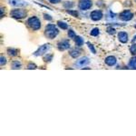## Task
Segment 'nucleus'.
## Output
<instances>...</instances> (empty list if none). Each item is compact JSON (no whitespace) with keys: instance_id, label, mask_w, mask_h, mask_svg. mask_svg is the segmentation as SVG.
Here are the masks:
<instances>
[{"instance_id":"2f4dec72","label":"nucleus","mask_w":136,"mask_h":136,"mask_svg":"<svg viewBox=\"0 0 136 136\" xmlns=\"http://www.w3.org/2000/svg\"><path fill=\"white\" fill-rule=\"evenodd\" d=\"M134 27H135V28H136V26H134Z\"/></svg>"},{"instance_id":"20e7f679","label":"nucleus","mask_w":136,"mask_h":136,"mask_svg":"<svg viewBox=\"0 0 136 136\" xmlns=\"http://www.w3.org/2000/svg\"><path fill=\"white\" fill-rule=\"evenodd\" d=\"M93 5V2L92 0H80L78 4V7L81 10H88L92 7Z\"/></svg>"},{"instance_id":"a211bd4d","label":"nucleus","mask_w":136,"mask_h":136,"mask_svg":"<svg viewBox=\"0 0 136 136\" xmlns=\"http://www.w3.org/2000/svg\"><path fill=\"white\" fill-rule=\"evenodd\" d=\"M57 25H58V26H59L60 28L64 29V30H66V29L68 28V25L66 23H65V22H63V21H58Z\"/></svg>"},{"instance_id":"5701e85b","label":"nucleus","mask_w":136,"mask_h":136,"mask_svg":"<svg viewBox=\"0 0 136 136\" xmlns=\"http://www.w3.org/2000/svg\"><path fill=\"white\" fill-rule=\"evenodd\" d=\"M66 13L67 14H70V15H72V16H78V12L77 11H73V10H66Z\"/></svg>"},{"instance_id":"7c9ffc66","label":"nucleus","mask_w":136,"mask_h":136,"mask_svg":"<svg viewBox=\"0 0 136 136\" xmlns=\"http://www.w3.org/2000/svg\"><path fill=\"white\" fill-rule=\"evenodd\" d=\"M135 40H136V36H134V39L132 40V42L134 43V41H135Z\"/></svg>"},{"instance_id":"39448f33","label":"nucleus","mask_w":136,"mask_h":136,"mask_svg":"<svg viewBox=\"0 0 136 136\" xmlns=\"http://www.w3.org/2000/svg\"><path fill=\"white\" fill-rule=\"evenodd\" d=\"M134 17V14L130 10H124L119 15V18L123 21H130Z\"/></svg>"},{"instance_id":"4be33fe9","label":"nucleus","mask_w":136,"mask_h":136,"mask_svg":"<svg viewBox=\"0 0 136 136\" xmlns=\"http://www.w3.org/2000/svg\"><path fill=\"white\" fill-rule=\"evenodd\" d=\"M5 64H6V59H5V56L1 55V56H0V65H1V66H5Z\"/></svg>"},{"instance_id":"7ed1b4c3","label":"nucleus","mask_w":136,"mask_h":136,"mask_svg":"<svg viewBox=\"0 0 136 136\" xmlns=\"http://www.w3.org/2000/svg\"><path fill=\"white\" fill-rule=\"evenodd\" d=\"M10 15L14 18L22 19V18H25L26 16V11L24 10V9H20V8L18 9V8H17V9H14V10L11 11Z\"/></svg>"},{"instance_id":"423d86ee","label":"nucleus","mask_w":136,"mask_h":136,"mask_svg":"<svg viewBox=\"0 0 136 136\" xmlns=\"http://www.w3.org/2000/svg\"><path fill=\"white\" fill-rule=\"evenodd\" d=\"M50 49V45L49 44H45V45H43L38 48V49L34 53V56H41V55H44L45 53Z\"/></svg>"},{"instance_id":"f3484780","label":"nucleus","mask_w":136,"mask_h":136,"mask_svg":"<svg viewBox=\"0 0 136 136\" xmlns=\"http://www.w3.org/2000/svg\"><path fill=\"white\" fill-rule=\"evenodd\" d=\"M21 66L22 65L19 61H13L12 62V69H20Z\"/></svg>"},{"instance_id":"c85d7f7f","label":"nucleus","mask_w":136,"mask_h":136,"mask_svg":"<svg viewBox=\"0 0 136 136\" xmlns=\"http://www.w3.org/2000/svg\"><path fill=\"white\" fill-rule=\"evenodd\" d=\"M44 17H45V19H46V20H52V17H51V16L50 15H47V14H44Z\"/></svg>"},{"instance_id":"4468645a","label":"nucleus","mask_w":136,"mask_h":136,"mask_svg":"<svg viewBox=\"0 0 136 136\" xmlns=\"http://www.w3.org/2000/svg\"><path fill=\"white\" fill-rule=\"evenodd\" d=\"M128 66L129 68H131V69H136V56H134V57L131 58V60L129 62Z\"/></svg>"},{"instance_id":"cd10ccee","label":"nucleus","mask_w":136,"mask_h":136,"mask_svg":"<svg viewBox=\"0 0 136 136\" xmlns=\"http://www.w3.org/2000/svg\"><path fill=\"white\" fill-rule=\"evenodd\" d=\"M52 59H53V55H46L45 58H44L45 62H51Z\"/></svg>"},{"instance_id":"aec40b11","label":"nucleus","mask_w":136,"mask_h":136,"mask_svg":"<svg viewBox=\"0 0 136 136\" xmlns=\"http://www.w3.org/2000/svg\"><path fill=\"white\" fill-rule=\"evenodd\" d=\"M99 31L100 30L98 28H94L91 32H90V34H91V35H93V36H97V35L100 34Z\"/></svg>"},{"instance_id":"473e14b6","label":"nucleus","mask_w":136,"mask_h":136,"mask_svg":"<svg viewBox=\"0 0 136 136\" xmlns=\"http://www.w3.org/2000/svg\"><path fill=\"white\" fill-rule=\"evenodd\" d=\"M135 2H136V0H135Z\"/></svg>"},{"instance_id":"0eeeda50","label":"nucleus","mask_w":136,"mask_h":136,"mask_svg":"<svg viewBox=\"0 0 136 136\" xmlns=\"http://www.w3.org/2000/svg\"><path fill=\"white\" fill-rule=\"evenodd\" d=\"M8 2L11 5H13L15 7H24V6L28 5L24 0H8Z\"/></svg>"},{"instance_id":"6e6552de","label":"nucleus","mask_w":136,"mask_h":136,"mask_svg":"<svg viewBox=\"0 0 136 136\" xmlns=\"http://www.w3.org/2000/svg\"><path fill=\"white\" fill-rule=\"evenodd\" d=\"M90 16H91V18L94 21H99V20H101L102 18L103 14H102V12L101 10H94L91 13Z\"/></svg>"},{"instance_id":"dca6fc26","label":"nucleus","mask_w":136,"mask_h":136,"mask_svg":"<svg viewBox=\"0 0 136 136\" xmlns=\"http://www.w3.org/2000/svg\"><path fill=\"white\" fill-rule=\"evenodd\" d=\"M74 41H75V44L77 46H82V45H84V39L81 36L76 35L75 38H74Z\"/></svg>"},{"instance_id":"bb28decb","label":"nucleus","mask_w":136,"mask_h":136,"mask_svg":"<svg viewBox=\"0 0 136 136\" xmlns=\"http://www.w3.org/2000/svg\"><path fill=\"white\" fill-rule=\"evenodd\" d=\"M36 66L34 65V64L33 63H30L27 65V69H29V70H32V69H36Z\"/></svg>"},{"instance_id":"b1692460","label":"nucleus","mask_w":136,"mask_h":136,"mask_svg":"<svg viewBox=\"0 0 136 136\" xmlns=\"http://www.w3.org/2000/svg\"><path fill=\"white\" fill-rule=\"evenodd\" d=\"M130 52L133 55H136V44H134V45H133L130 47Z\"/></svg>"},{"instance_id":"f03ea898","label":"nucleus","mask_w":136,"mask_h":136,"mask_svg":"<svg viewBox=\"0 0 136 136\" xmlns=\"http://www.w3.org/2000/svg\"><path fill=\"white\" fill-rule=\"evenodd\" d=\"M27 25L33 30H38L41 27V22L36 16H32L27 20Z\"/></svg>"},{"instance_id":"f8f14e48","label":"nucleus","mask_w":136,"mask_h":136,"mask_svg":"<svg viewBox=\"0 0 136 136\" xmlns=\"http://www.w3.org/2000/svg\"><path fill=\"white\" fill-rule=\"evenodd\" d=\"M104 62L108 66H113L116 65L117 60H116V58H115L114 56H113V55H109V56H107V57L105 58Z\"/></svg>"},{"instance_id":"412c9836","label":"nucleus","mask_w":136,"mask_h":136,"mask_svg":"<svg viewBox=\"0 0 136 136\" xmlns=\"http://www.w3.org/2000/svg\"><path fill=\"white\" fill-rule=\"evenodd\" d=\"M67 34H68V36H69V38H75V36H76V34H75V33L72 30V29H69L68 30V33H67Z\"/></svg>"},{"instance_id":"f257e3e1","label":"nucleus","mask_w":136,"mask_h":136,"mask_svg":"<svg viewBox=\"0 0 136 136\" xmlns=\"http://www.w3.org/2000/svg\"><path fill=\"white\" fill-rule=\"evenodd\" d=\"M59 34V30L55 25H47L45 29V35L49 39H54Z\"/></svg>"},{"instance_id":"9b49d317","label":"nucleus","mask_w":136,"mask_h":136,"mask_svg":"<svg viewBox=\"0 0 136 136\" xmlns=\"http://www.w3.org/2000/svg\"><path fill=\"white\" fill-rule=\"evenodd\" d=\"M118 39L121 43L123 44H126L128 42V34L126 32H120L118 34Z\"/></svg>"},{"instance_id":"2eb2a0df","label":"nucleus","mask_w":136,"mask_h":136,"mask_svg":"<svg viewBox=\"0 0 136 136\" xmlns=\"http://www.w3.org/2000/svg\"><path fill=\"white\" fill-rule=\"evenodd\" d=\"M7 54L10 56H16V55H18V50L15 49V48H8Z\"/></svg>"},{"instance_id":"6ab92c4d","label":"nucleus","mask_w":136,"mask_h":136,"mask_svg":"<svg viewBox=\"0 0 136 136\" xmlns=\"http://www.w3.org/2000/svg\"><path fill=\"white\" fill-rule=\"evenodd\" d=\"M73 5H74V4H73V2H65L64 3V7L66 8V9H71L72 7H73Z\"/></svg>"},{"instance_id":"c756f323","label":"nucleus","mask_w":136,"mask_h":136,"mask_svg":"<svg viewBox=\"0 0 136 136\" xmlns=\"http://www.w3.org/2000/svg\"><path fill=\"white\" fill-rule=\"evenodd\" d=\"M50 3H52V4H58V3H60L62 0H48Z\"/></svg>"},{"instance_id":"a878e982","label":"nucleus","mask_w":136,"mask_h":136,"mask_svg":"<svg viewBox=\"0 0 136 136\" xmlns=\"http://www.w3.org/2000/svg\"><path fill=\"white\" fill-rule=\"evenodd\" d=\"M87 45H88V47H89V49L91 50L93 54H96V51H95V49H94V45H92L91 43H87Z\"/></svg>"},{"instance_id":"1a4fd4ad","label":"nucleus","mask_w":136,"mask_h":136,"mask_svg":"<svg viewBox=\"0 0 136 136\" xmlns=\"http://www.w3.org/2000/svg\"><path fill=\"white\" fill-rule=\"evenodd\" d=\"M70 43L68 40H63V41H61L57 44V47L58 49L60 50V51H65V50H67L70 48Z\"/></svg>"},{"instance_id":"9d476101","label":"nucleus","mask_w":136,"mask_h":136,"mask_svg":"<svg viewBox=\"0 0 136 136\" xmlns=\"http://www.w3.org/2000/svg\"><path fill=\"white\" fill-rule=\"evenodd\" d=\"M89 63H90L89 58L86 57V56H84V57H82V58H80L79 60H77V62L75 63V66L82 68V67H84V66H87Z\"/></svg>"},{"instance_id":"ddd939ff","label":"nucleus","mask_w":136,"mask_h":136,"mask_svg":"<svg viewBox=\"0 0 136 136\" xmlns=\"http://www.w3.org/2000/svg\"><path fill=\"white\" fill-rule=\"evenodd\" d=\"M69 54H70V55L73 58H77L80 55V54H81V51L78 49H72L69 52Z\"/></svg>"},{"instance_id":"393cba45","label":"nucleus","mask_w":136,"mask_h":136,"mask_svg":"<svg viewBox=\"0 0 136 136\" xmlns=\"http://www.w3.org/2000/svg\"><path fill=\"white\" fill-rule=\"evenodd\" d=\"M106 31H107L108 34H114L115 33H116V32H115V29L113 28V27H111V26L110 27H108Z\"/></svg>"}]
</instances>
